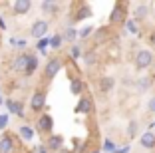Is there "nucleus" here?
Segmentation results:
<instances>
[{
	"label": "nucleus",
	"instance_id": "1",
	"mask_svg": "<svg viewBox=\"0 0 155 153\" xmlns=\"http://www.w3.org/2000/svg\"><path fill=\"white\" fill-rule=\"evenodd\" d=\"M155 62V56L151 50H139L135 54V58H133V64H135V68L139 70V72H143V70H149L151 66H153Z\"/></svg>",
	"mask_w": 155,
	"mask_h": 153
},
{
	"label": "nucleus",
	"instance_id": "2",
	"mask_svg": "<svg viewBox=\"0 0 155 153\" xmlns=\"http://www.w3.org/2000/svg\"><path fill=\"white\" fill-rule=\"evenodd\" d=\"M44 108H46V90L44 88H36L32 98H30V109L40 115V113H44Z\"/></svg>",
	"mask_w": 155,
	"mask_h": 153
},
{
	"label": "nucleus",
	"instance_id": "3",
	"mask_svg": "<svg viewBox=\"0 0 155 153\" xmlns=\"http://www.w3.org/2000/svg\"><path fill=\"white\" fill-rule=\"evenodd\" d=\"M52 129H54V117L50 115V113H40V115L36 117V131L42 135H52Z\"/></svg>",
	"mask_w": 155,
	"mask_h": 153
},
{
	"label": "nucleus",
	"instance_id": "4",
	"mask_svg": "<svg viewBox=\"0 0 155 153\" xmlns=\"http://www.w3.org/2000/svg\"><path fill=\"white\" fill-rule=\"evenodd\" d=\"M125 22H127V4L117 2L110 14V24L111 26H117V24H125Z\"/></svg>",
	"mask_w": 155,
	"mask_h": 153
},
{
	"label": "nucleus",
	"instance_id": "5",
	"mask_svg": "<svg viewBox=\"0 0 155 153\" xmlns=\"http://www.w3.org/2000/svg\"><path fill=\"white\" fill-rule=\"evenodd\" d=\"M62 68H64V62H62V58H58V56L50 58L48 62H46V66H44V78L50 81L52 78L58 76V72L62 70Z\"/></svg>",
	"mask_w": 155,
	"mask_h": 153
},
{
	"label": "nucleus",
	"instance_id": "6",
	"mask_svg": "<svg viewBox=\"0 0 155 153\" xmlns=\"http://www.w3.org/2000/svg\"><path fill=\"white\" fill-rule=\"evenodd\" d=\"M48 30H50L48 20H36V22L32 24V28H30V34H32V38H36V40H44Z\"/></svg>",
	"mask_w": 155,
	"mask_h": 153
},
{
	"label": "nucleus",
	"instance_id": "7",
	"mask_svg": "<svg viewBox=\"0 0 155 153\" xmlns=\"http://www.w3.org/2000/svg\"><path fill=\"white\" fill-rule=\"evenodd\" d=\"M0 153H16V137L12 133H4L0 137Z\"/></svg>",
	"mask_w": 155,
	"mask_h": 153
},
{
	"label": "nucleus",
	"instance_id": "8",
	"mask_svg": "<svg viewBox=\"0 0 155 153\" xmlns=\"http://www.w3.org/2000/svg\"><path fill=\"white\" fill-rule=\"evenodd\" d=\"M94 111V101H91L90 95H82L78 99V105H76V113H82V115H90Z\"/></svg>",
	"mask_w": 155,
	"mask_h": 153
},
{
	"label": "nucleus",
	"instance_id": "9",
	"mask_svg": "<svg viewBox=\"0 0 155 153\" xmlns=\"http://www.w3.org/2000/svg\"><path fill=\"white\" fill-rule=\"evenodd\" d=\"M149 10H151V6L147 4V2H139V4L133 6V12H131L133 16L131 18H135L137 22H143V20L149 16Z\"/></svg>",
	"mask_w": 155,
	"mask_h": 153
},
{
	"label": "nucleus",
	"instance_id": "10",
	"mask_svg": "<svg viewBox=\"0 0 155 153\" xmlns=\"http://www.w3.org/2000/svg\"><path fill=\"white\" fill-rule=\"evenodd\" d=\"M30 58H32V54L30 52H22V54H18L16 58H14V64L12 68L16 70V72H26V68H28V62H30Z\"/></svg>",
	"mask_w": 155,
	"mask_h": 153
},
{
	"label": "nucleus",
	"instance_id": "11",
	"mask_svg": "<svg viewBox=\"0 0 155 153\" xmlns=\"http://www.w3.org/2000/svg\"><path fill=\"white\" fill-rule=\"evenodd\" d=\"M46 147L50 149V153L60 151V149L64 147V137H62V135H58V133L48 135V137H46Z\"/></svg>",
	"mask_w": 155,
	"mask_h": 153
},
{
	"label": "nucleus",
	"instance_id": "12",
	"mask_svg": "<svg viewBox=\"0 0 155 153\" xmlns=\"http://www.w3.org/2000/svg\"><path fill=\"white\" fill-rule=\"evenodd\" d=\"M12 10L16 16H26L32 10V2L30 0H16V2H12Z\"/></svg>",
	"mask_w": 155,
	"mask_h": 153
},
{
	"label": "nucleus",
	"instance_id": "13",
	"mask_svg": "<svg viewBox=\"0 0 155 153\" xmlns=\"http://www.w3.org/2000/svg\"><path fill=\"white\" fill-rule=\"evenodd\" d=\"M58 8H60V2H56V0H44L40 4V10L46 16H58Z\"/></svg>",
	"mask_w": 155,
	"mask_h": 153
},
{
	"label": "nucleus",
	"instance_id": "14",
	"mask_svg": "<svg viewBox=\"0 0 155 153\" xmlns=\"http://www.w3.org/2000/svg\"><path fill=\"white\" fill-rule=\"evenodd\" d=\"M70 90H72L74 95L82 98V95H84V90H86V84H84L82 78H70Z\"/></svg>",
	"mask_w": 155,
	"mask_h": 153
},
{
	"label": "nucleus",
	"instance_id": "15",
	"mask_svg": "<svg viewBox=\"0 0 155 153\" xmlns=\"http://www.w3.org/2000/svg\"><path fill=\"white\" fill-rule=\"evenodd\" d=\"M115 88V78L114 76H101L100 78V91L101 94H110Z\"/></svg>",
	"mask_w": 155,
	"mask_h": 153
},
{
	"label": "nucleus",
	"instance_id": "16",
	"mask_svg": "<svg viewBox=\"0 0 155 153\" xmlns=\"http://www.w3.org/2000/svg\"><path fill=\"white\" fill-rule=\"evenodd\" d=\"M6 108H8L10 113H14V115H18V117H24L22 101H18V99H6Z\"/></svg>",
	"mask_w": 155,
	"mask_h": 153
},
{
	"label": "nucleus",
	"instance_id": "17",
	"mask_svg": "<svg viewBox=\"0 0 155 153\" xmlns=\"http://www.w3.org/2000/svg\"><path fill=\"white\" fill-rule=\"evenodd\" d=\"M91 16V8H90V4H78V12L74 14V22H82L84 18H90Z\"/></svg>",
	"mask_w": 155,
	"mask_h": 153
},
{
	"label": "nucleus",
	"instance_id": "18",
	"mask_svg": "<svg viewBox=\"0 0 155 153\" xmlns=\"http://www.w3.org/2000/svg\"><path fill=\"white\" fill-rule=\"evenodd\" d=\"M139 145L143 149H155V133L153 131H145V133L139 137Z\"/></svg>",
	"mask_w": 155,
	"mask_h": 153
},
{
	"label": "nucleus",
	"instance_id": "19",
	"mask_svg": "<svg viewBox=\"0 0 155 153\" xmlns=\"http://www.w3.org/2000/svg\"><path fill=\"white\" fill-rule=\"evenodd\" d=\"M151 84H153L151 76H141L139 80H137V91H139V94H145V91L151 88Z\"/></svg>",
	"mask_w": 155,
	"mask_h": 153
},
{
	"label": "nucleus",
	"instance_id": "20",
	"mask_svg": "<svg viewBox=\"0 0 155 153\" xmlns=\"http://www.w3.org/2000/svg\"><path fill=\"white\" fill-rule=\"evenodd\" d=\"M18 135L22 141H32L34 139V129L30 125H20L18 127Z\"/></svg>",
	"mask_w": 155,
	"mask_h": 153
},
{
	"label": "nucleus",
	"instance_id": "21",
	"mask_svg": "<svg viewBox=\"0 0 155 153\" xmlns=\"http://www.w3.org/2000/svg\"><path fill=\"white\" fill-rule=\"evenodd\" d=\"M82 58H84V64H86V66H94V64H97V54H96V50H86Z\"/></svg>",
	"mask_w": 155,
	"mask_h": 153
},
{
	"label": "nucleus",
	"instance_id": "22",
	"mask_svg": "<svg viewBox=\"0 0 155 153\" xmlns=\"http://www.w3.org/2000/svg\"><path fill=\"white\" fill-rule=\"evenodd\" d=\"M62 36H64V40H68V42H74L76 38H80V30H76L74 26H68V28L64 30V34H62Z\"/></svg>",
	"mask_w": 155,
	"mask_h": 153
},
{
	"label": "nucleus",
	"instance_id": "23",
	"mask_svg": "<svg viewBox=\"0 0 155 153\" xmlns=\"http://www.w3.org/2000/svg\"><path fill=\"white\" fill-rule=\"evenodd\" d=\"M38 56L36 54H32V58H30V62H28V68H26V72H24V76H32L34 72L38 70Z\"/></svg>",
	"mask_w": 155,
	"mask_h": 153
},
{
	"label": "nucleus",
	"instance_id": "24",
	"mask_svg": "<svg viewBox=\"0 0 155 153\" xmlns=\"http://www.w3.org/2000/svg\"><path fill=\"white\" fill-rule=\"evenodd\" d=\"M125 26V30L129 32V34H139V22H137L135 18H127V22L123 24Z\"/></svg>",
	"mask_w": 155,
	"mask_h": 153
},
{
	"label": "nucleus",
	"instance_id": "25",
	"mask_svg": "<svg viewBox=\"0 0 155 153\" xmlns=\"http://www.w3.org/2000/svg\"><path fill=\"white\" fill-rule=\"evenodd\" d=\"M62 44H64V36H62V34H54V36L50 38L52 50H60V48H62Z\"/></svg>",
	"mask_w": 155,
	"mask_h": 153
},
{
	"label": "nucleus",
	"instance_id": "26",
	"mask_svg": "<svg viewBox=\"0 0 155 153\" xmlns=\"http://www.w3.org/2000/svg\"><path fill=\"white\" fill-rule=\"evenodd\" d=\"M137 129H139V123H137L135 119H131L129 125H127V137H129V139H133V137L137 135Z\"/></svg>",
	"mask_w": 155,
	"mask_h": 153
},
{
	"label": "nucleus",
	"instance_id": "27",
	"mask_svg": "<svg viewBox=\"0 0 155 153\" xmlns=\"http://www.w3.org/2000/svg\"><path fill=\"white\" fill-rule=\"evenodd\" d=\"M70 56H72V60H78L80 56H84V50H82V46L74 44L72 48H70Z\"/></svg>",
	"mask_w": 155,
	"mask_h": 153
},
{
	"label": "nucleus",
	"instance_id": "28",
	"mask_svg": "<svg viewBox=\"0 0 155 153\" xmlns=\"http://www.w3.org/2000/svg\"><path fill=\"white\" fill-rule=\"evenodd\" d=\"M94 32H96V28H94V26H84L82 30H80V38H82V40H86V38H90Z\"/></svg>",
	"mask_w": 155,
	"mask_h": 153
},
{
	"label": "nucleus",
	"instance_id": "29",
	"mask_svg": "<svg viewBox=\"0 0 155 153\" xmlns=\"http://www.w3.org/2000/svg\"><path fill=\"white\" fill-rule=\"evenodd\" d=\"M48 46H50V38H44V40H38L36 48H38L40 54H46V48H48Z\"/></svg>",
	"mask_w": 155,
	"mask_h": 153
},
{
	"label": "nucleus",
	"instance_id": "30",
	"mask_svg": "<svg viewBox=\"0 0 155 153\" xmlns=\"http://www.w3.org/2000/svg\"><path fill=\"white\" fill-rule=\"evenodd\" d=\"M104 149H105L107 153H117V145H115L111 139H105V141H104Z\"/></svg>",
	"mask_w": 155,
	"mask_h": 153
},
{
	"label": "nucleus",
	"instance_id": "31",
	"mask_svg": "<svg viewBox=\"0 0 155 153\" xmlns=\"http://www.w3.org/2000/svg\"><path fill=\"white\" fill-rule=\"evenodd\" d=\"M94 34H96V42H97V44H100V42L101 40H104V38L105 36H107V28H100V30H96V32H94Z\"/></svg>",
	"mask_w": 155,
	"mask_h": 153
},
{
	"label": "nucleus",
	"instance_id": "32",
	"mask_svg": "<svg viewBox=\"0 0 155 153\" xmlns=\"http://www.w3.org/2000/svg\"><path fill=\"white\" fill-rule=\"evenodd\" d=\"M8 127V115L6 113H0V131H4Z\"/></svg>",
	"mask_w": 155,
	"mask_h": 153
},
{
	"label": "nucleus",
	"instance_id": "33",
	"mask_svg": "<svg viewBox=\"0 0 155 153\" xmlns=\"http://www.w3.org/2000/svg\"><path fill=\"white\" fill-rule=\"evenodd\" d=\"M147 111L149 113H155V94L149 98V101H147Z\"/></svg>",
	"mask_w": 155,
	"mask_h": 153
},
{
	"label": "nucleus",
	"instance_id": "34",
	"mask_svg": "<svg viewBox=\"0 0 155 153\" xmlns=\"http://www.w3.org/2000/svg\"><path fill=\"white\" fill-rule=\"evenodd\" d=\"M36 153H50V149L46 147V143H42V145H38V147H36Z\"/></svg>",
	"mask_w": 155,
	"mask_h": 153
},
{
	"label": "nucleus",
	"instance_id": "35",
	"mask_svg": "<svg viewBox=\"0 0 155 153\" xmlns=\"http://www.w3.org/2000/svg\"><path fill=\"white\" fill-rule=\"evenodd\" d=\"M16 48H26V40H24V38L16 40Z\"/></svg>",
	"mask_w": 155,
	"mask_h": 153
},
{
	"label": "nucleus",
	"instance_id": "36",
	"mask_svg": "<svg viewBox=\"0 0 155 153\" xmlns=\"http://www.w3.org/2000/svg\"><path fill=\"white\" fill-rule=\"evenodd\" d=\"M0 30H6V22L2 20V16H0Z\"/></svg>",
	"mask_w": 155,
	"mask_h": 153
},
{
	"label": "nucleus",
	"instance_id": "37",
	"mask_svg": "<svg viewBox=\"0 0 155 153\" xmlns=\"http://www.w3.org/2000/svg\"><path fill=\"white\" fill-rule=\"evenodd\" d=\"M149 42H151V44L155 46V32H153V34H151V36H149Z\"/></svg>",
	"mask_w": 155,
	"mask_h": 153
},
{
	"label": "nucleus",
	"instance_id": "38",
	"mask_svg": "<svg viewBox=\"0 0 155 153\" xmlns=\"http://www.w3.org/2000/svg\"><path fill=\"white\" fill-rule=\"evenodd\" d=\"M90 153H101V151H97V149H96V151H90Z\"/></svg>",
	"mask_w": 155,
	"mask_h": 153
},
{
	"label": "nucleus",
	"instance_id": "39",
	"mask_svg": "<svg viewBox=\"0 0 155 153\" xmlns=\"http://www.w3.org/2000/svg\"><path fill=\"white\" fill-rule=\"evenodd\" d=\"M0 105H2V98H0Z\"/></svg>",
	"mask_w": 155,
	"mask_h": 153
},
{
	"label": "nucleus",
	"instance_id": "40",
	"mask_svg": "<svg viewBox=\"0 0 155 153\" xmlns=\"http://www.w3.org/2000/svg\"><path fill=\"white\" fill-rule=\"evenodd\" d=\"M0 98H2V94H0Z\"/></svg>",
	"mask_w": 155,
	"mask_h": 153
},
{
	"label": "nucleus",
	"instance_id": "41",
	"mask_svg": "<svg viewBox=\"0 0 155 153\" xmlns=\"http://www.w3.org/2000/svg\"><path fill=\"white\" fill-rule=\"evenodd\" d=\"M153 133H155V131H153Z\"/></svg>",
	"mask_w": 155,
	"mask_h": 153
}]
</instances>
